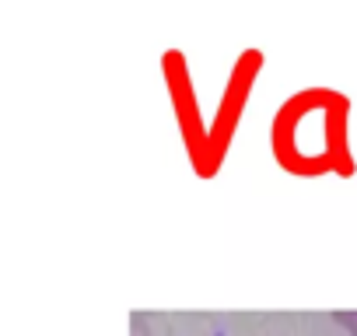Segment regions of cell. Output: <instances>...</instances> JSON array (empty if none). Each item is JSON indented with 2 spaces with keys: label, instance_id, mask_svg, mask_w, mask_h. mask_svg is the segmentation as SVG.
Here are the masks:
<instances>
[{
  "label": "cell",
  "instance_id": "1",
  "mask_svg": "<svg viewBox=\"0 0 357 336\" xmlns=\"http://www.w3.org/2000/svg\"><path fill=\"white\" fill-rule=\"evenodd\" d=\"M130 336H151V329H147V319H144L140 312H133V315H130Z\"/></svg>",
  "mask_w": 357,
  "mask_h": 336
},
{
  "label": "cell",
  "instance_id": "2",
  "mask_svg": "<svg viewBox=\"0 0 357 336\" xmlns=\"http://www.w3.org/2000/svg\"><path fill=\"white\" fill-rule=\"evenodd\" d=\"M333 319H336L343 329H350V336H357V312H336Z\"/></svg>",
  "mask_w": 357,
  "mask_h": 336
}]
</instances>
